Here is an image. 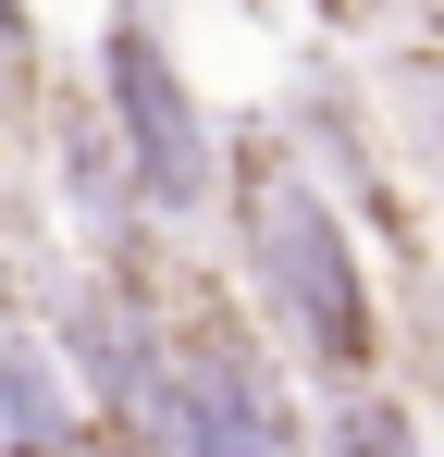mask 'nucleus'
I'll return each instance as SVG.
<instances>
[{"label":"nucleus","instance_id":"nucleus-11","mask_svg":"<svg viewBox=\"0 0 444 457\" xmlns=\"http://www.w3.org/2000/svg\"><path fill=\"white\" fill-rule=\"evenodd\" d=\"M74 457H124V445H111V433H86V445H74Z\"/></svg>","mask_w":444,"mask_h":457},{"label":"nucleus","instance_id":"nucleus-2","mask_svg":"<svg viewBox=\"0 0 444 457\" xmlns=\"http://www.w3.org/2000/svg\"><path fill=\"white\" fill-rule=\"evenodd\" d=\"M296 359L259 334V309L185 297L160 309V359L124 395L111 445L124 457H308V408H296Z\"/></svg>","mask_w":444,"mask_h":457},{"label":"nucleus","instance_id":"nucleus-10","mask_svg":"<svg viewBox=\"0 0 444 457\" xmlns=\"http://www.w3.org/2000/svg\"><path fill=\"white\" fill-rule=\"evenodd\" d=\"M308 12H321V25H346V12H358V0H308Z\"/></svg>","mask_w":444,"mask_h":457},{"label":"nucleus","instance_id":"nucleus-3","mask_svg":"<svg viewBox=\"0 0 444 457\" xmlns=\"http://www.w3.org/2000/svg\"><path fill=\"white\" fill-rule=\"evenodd\" d=\"M86 87H99L111 137H124V173H136L148 223L160 235L210 223L222 211V124H210V99H198V75H185V50H173V25H160V0H111L99 12Z\"/></svg>","mask_w":444,"mask_h":457},{"label":"nucleus","instance_id":"nucleus-1","mask_svg":"<svg viewBox=\"0 0 444 457\" xmlns=\"http://www.w3.org/2000/svg\"><path fill=\"white\" fill-rule=\"evenodd\" d=\"M210 223L234 235V285H247V309L272 321V346L308 383H370L382 371L395 321H382V285L358 260V223L296 161L284 124H222V211Z\"/></svg>","mask_w":444,"mask_h":457},{"label":"nucleus","instance_id":"nucleus-7","mask_svg":"<svg viewBox=\"0 0 444 457\" xmlns=\"http://www.w3.org/2000/svg\"><path fill=\"white\" fill-rule=\"evenodd\" d=\"M308 457H432V433H420V408L395 395V383H333V408L308 420Z\"/></svg>","mask_w":444,"mask_h":457},{"label":"nucleus","instance_id":"nucleus-6","mask_svg":"<svg viewBox=\"0 0 444 457\" xmlns=\"http://www.w3.org/2000/svg\"><path fill=\"white\" fill-rule=\"evenodd\" d=\"M86 433H99V420H86V395H74L62 346L37 334V309H0V445H50V457H74Z\"/></svg>","mask_w":444,"mask_h":457},{"label":"nucleus","instance_id":"nucleus-9","mask_svg":"<svg viewBox=\"0 0 444 457\" xmlns=\"http://www.w3.org/2000/svg\"><path fill=\"white\" fill-rule=\"evenodd\" d=\"M12 124H25V99H12V75H0V137H12Z\"/></svg>","mask_w":444,"mask_h":457},{"label":"nucleus","instance_id":"nucleus-5","mask_svg":"<svg viewBox=\"0 0 444 457\" xmlns=\"http://www.w3.org/2000/svg\"><path fill=\"white\" fill-rule=\"evenodd\" d=\"M25 124H50V186H62V223L86 235L99 260H136L148 198H136V173H124V137H111V112H99V87L50 75Z\"/></svg>","mask_w":444,"mask_h":457},{"label":"nucleus","instance_id":"nucleus-8","mask_svg":"<svg viewBox=\"0 0 444 457\" xmlns=\"http://www.w3.org/2000/svg\"><path fill=\"white\" fill-rule=\"evenodd\" d=\"M370 99H382V149H407V173L444 198V50H395Z\"/></svg>","mask_w":444,"mask_h":457},{"label":"nucleus","instance_id":"nucleus-4","mask_svg":"<svg viewBox=\"0 0 444 457\" xmlns=\"http://www.w3.org/2000/svg\"><path fill=\"white\" fill-rule=\"evenodd\" d=\"M284 137H296V161H308V173H321V186H333L370 235H395V247L420 235V223H407L395 161H382V99H370L346 62H308V75L284 87Z\"/></svg>","mask_w":444,"mask_h":457}]
</instances>
